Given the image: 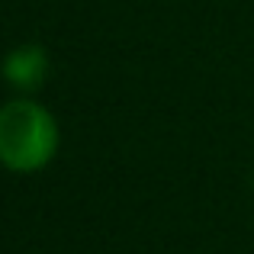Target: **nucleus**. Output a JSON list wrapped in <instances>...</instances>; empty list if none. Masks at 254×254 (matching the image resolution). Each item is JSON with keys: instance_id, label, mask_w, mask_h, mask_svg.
<instances>
[{"instance_id": "1", "label": "nucleus", "mask_w": 254, "mask_h": 254, "mask_svg": "<svg viewBox=\"0 0 254 254\" xmlns=\"http://www.w3.org/2000/svg\"><path fill=\"white\" fill-rule=\"evenodd\" d=\"M58 148V126L45 106L13 100L0 110V164L10 171H39Z\"/></svg>"}, {"instance_id": "2", "label": "nucleus", "mask_w": 254, "mask_h": 254, "mask_svg": "<svg viewBox=\"0 0 254 254\" xmlns=\"http://www.w3.org/2000/svg\"><path fill=\"white\" fill-rule=\"evenodd\" d=\"M45 71H49V58L39 45H19L16 52H10L3 62V74L6 81L19 90H36L45 81Z\"/></svg>"}]
</instances>
